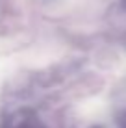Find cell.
<instances>
[{"mask_svg":"<svg viewBox=\"0 0 126 128\" xmlns=\"http://www.w3.org/2000/svg\"><path fill=\"white\" fill-rule=\"evenodd\" d=\"M0 128H48L30 108H15L0 115Z\"/></svg>","mask_w":126,"mask_h":128,"instance_id":"1","label":"cell"},{"mask_svg":"<svg viewBox=\"0 0 126 128\" xmlns=\"http://www.w3.org/2000/svg\"><path fill=\"white\" fill-rule=\"evenodd\" d=\"M117 126L119 128H126V108L123 110V112H119L117 113Z\"/></svg>","mask_w":126,"mask_h":128,"instance_id":"2","label":"cell"},{"mask_svg":"<svg viewBox=\"0 0 126 128\" xmlns=\"http://www.w3.org/2000/svg\"><path fill=\"white\" fill-rule=\"evenodd\" d=\"M121 4H123V6L126 8V0H121Z\"/></svg>","mask_w":126,"mask_h":128,"instance_id":"3","label":"cell"},{"mask_svg":"<svg viewBox=\"0 0 126 128\" xmlns=\"http://www.w3.org/2000/svg\"><path fill=\"white\" fill-rule=\"evenodd\" d=\"M124 45H126V39H124Z\"/></svg>","mask_w":126,"mask_h":128,"instance_id":"4","label":"cell"}]
</instances>
